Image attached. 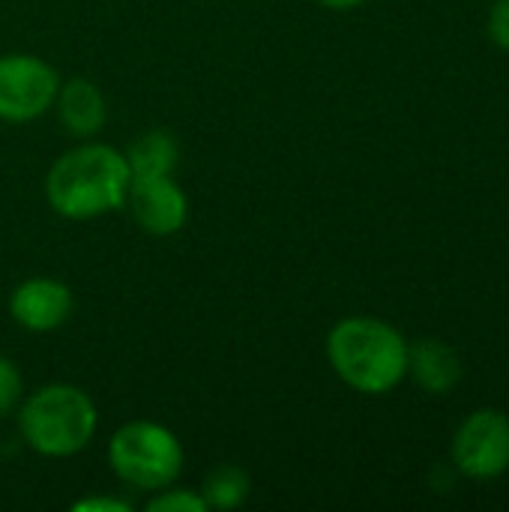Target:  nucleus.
Instances as JSON below:
<instances>
[{
	"label": "nucleus",
	"instance_id": "1",
	"mask_svg": "<svg viewBox=\"0 0 509 512\" xmlns=\"http://www.w3.org/2000/svg\"><path fill=\"white\" fill-rule=\"evenodd\" d=\"M129 183L132 174L123 150L90 138L57 156L48 168L45 201L57 216L87 222L120 210L126 204Z\"/></svg>",
	"mask_w": 509,
	"mask_h": 512
},
{
	"label": "nucleus",
	"instance_id": "2",
	"mask_svg": "<svg viewBox=\"0 0 509 512\" xmlns=\"http://www.w3.org/2000/svg\"><path fill=\"white\" fill-rule=\"evenodd\" d=\"M408 345L393 324L351 315L330 327L324 351L342 384L363 396H387L408 378Z\"/></svg>",
	"mask_w": 509,
	"mask_h": 512
},
{
	"label": "nucleus",
	"instance_id": "3",
	"mask_svg": "<svg viewBox=\"0 0 509 512\" xmlns=\"http://www.w3.org/2000/svg\"><path fill=\"white\" fill-rule=\"evenodd\" d=\"M21 441L45 459H69L84 453L99 429V408L75 384H45L21 399L18 411Z\"/></svg>",
	"mask_w": 509,
	"mask_h": 512
},
{
	"label": "nucleus",
	"instance_id": "4",
	"mask_svg": "<svg viewBox=\"0 0 509 512\" xmlns=\"http://www.w3.org/2000/svg\"><path fill=\"white\" fill-rule=\"evenodd\" d=\"M183 444L180 438L153 420H129L108 438L111 474L135 492H159L174 486L183 474Z\"/></svg>",
	"mask_w": 509,
	"mask_h": 512
},
{
	"label": "nucleus",
	"instance_id": "5",
	"mask_svg": "<svg viewBox=\"0 0 509 512\" xmlns=\"http://www.w3.org/2000/svg\"><path fill=\"white\" fill-rule=\"evenodd\" d=\"M450 459L456 474L471 480H498L509 471V417L498 408H480L462 420L453 435Z\"/></svg>",
	"mask_w": 509,
	"mask_h": 512
},
{
	"label": "nucleus",
	"instance_id": "6",
	"mask_svg": "<svg viewBox=\"0 0 509 512\" xmlns=\"http://www.w3.org/2000/svg\"><path fill=\"white\" fill-rule=\"evenodd\" d=\"M60 75L36 54H0V120L30 123L54 108Z\"/></svg>",
	"mask_w": 509,
	"mask_h": 512
},
{
	"label": "nucleus",
	"instance_id": "7",
	"mask_svg": "<svg viewBox=\"0 0 509 512\" xmlns=\"http://www.w3.org/2000/svg\"><path fill=\"white\" fill-rule=\"evenodd\" d=\"M126 207L135 225L150 237H171L189 219V198L174 180L168 177H135L129 183Z\"/></svg>",
	"mask_w": 509,
	"mask_h": 512
},
{
	"label": "nucleus",
	"instance_id": "8",
	"mask_svg": "<svg viewBox=\"0 0 509 512\" xmlns=\"http://www.w3.org/2000/svg\"><path fill=\"white\" fill-rule=\"evenodd\" d=\"M75 309L72 288L51 276H33L9 294V315L27 333L60 330Z\"/></svg>",
	"mask_w": 509,
	"mask_h": 512
},
{
	"label": "nucleus",
	"instance_id": "9",
	"mask_svg": "<svg viewBox=\"0 0 509 512\" xmlns=\"http://www.w3.org/2000/svg\"><path fill=\"white\" fill-rule=\"evenodd\" d=\"M54 111L60 126L81 141H90L102 132L105 120H108V105L102 90L90 81V78H69L60 81L57 99H54Z\"/></svg>",
	"mask_w": 509,
	"mask_h": 512
},
{
	"label": "nucleus",
	"instance_id": "10",
	"mask_svg": "<svg viewBox=\"0 0 509 512\" xmlns=\"http://www.w3.org/2000/svg\"><path fill=\"white\" fill-rule=\"evenodd\" d=\"M408 378L432 396H447L462 381V360L444 339H420L408 345Z\"/></svg>",
	"mask_w": 509,
	"mask_h": 512
},
{
	"label": "nucleus",
	"instance_id": "11",
	"mask_svg": "<svg viewBox=\"0 0 509 512\" xmlns=\"http://www.w3.org/2000/svg\"><path fill=\"white\" fill-rule=\"evenodd\" d=\"M123 156H126L132 180L135 177H168L180 165V144L165 129H147L123 150Z\"/></svg>",
	"mask_w": 509,
	"mask_h": 512
},
{
	"label": "nucleus",
	"instance_id": "12",
	"mask_svg": "<svg viewBox=\"0 0 509 512\" xmlns=\"http://www.w3.org/2000/svg\"><path fill=\"white\" fill-rule=\"evenodd\" d=\"M198 492H201L207 510L231 512L249 501L252 480H249V474L240 465H216L204 477V483H201Z\"/></svg>",
	"mask_w": 509,
	"mask_h": 512
},
{
	"label": "nucleus",
	"instance_id": "13",
	"mask_svg": "<svg viewBox=\"0 0 509 512\" xmlns=\"http://www.w3.org/2000/svg\"><path fill=\"white\" fill-rule=\"evenodd\" d=\"M150 512H210L201 492L195 489H183V486H165L159 492H153V498L147 501Z\"/></svg>",
	"mask_w": 509,
	"mask_h": 512
},
{
	"label": "nucleus",
	"instance_id": "14",
	"mask_svg": "<svg viewBox=\"0 0 509 512\" xmlns=\"http://www.w3.org/2000/svg\"><path fill=\"white\" fill-rule=\"evenodd\" d=\"M24 399V375L21 369L0 354V417L15 414Z\"/></svg>",
	"mask_w": 509,
	"mask_h": 512
},
{
	"label": "nucleus",
	"instance_id": "15",
	"mask_svg": "<svg viewBox=\"0 0 509 512\" xmlns=\"http://www.w3.org/2000/svg\"><path fill=\"white\" fill-rule=\"evenodd\" d=\"M486 33H489V39H492L501 51H509V0H495V3L489 6Z\"/></svg>",
	"mask_w": 509,
	"mask_h": 512
},
{
	"label": "nucleus",
	"instance_id": "16",
	"mask_svg": "<svg viewBox=\"0 0 509 512\" xmlns=\"http://www.w3.org/2000/svg\"><path fill=\"white\" fill-rule=\"evenodd\" d=\"M132 507L123 498H105V495H87L72 504V512H129Z\"/></svg>",
	"mask_w": 509,
	"mask_h": 512
},
{
	"label": "nucleus",
	"instance_id": "17",
	"mask_svg": "<svg viewBox=\"0 0 509 512\" xmlns=\"http://www.w3.org/2000/svg\"><path fill=\"white\" fill-rule=\"evenodd\" d=\"M321 6H327V9H333V12H348V9H357V6H363L366 0H318Z\"/></svg>",
	"mask_w": 509,
	"mask_h": 512
}]
</instances>
